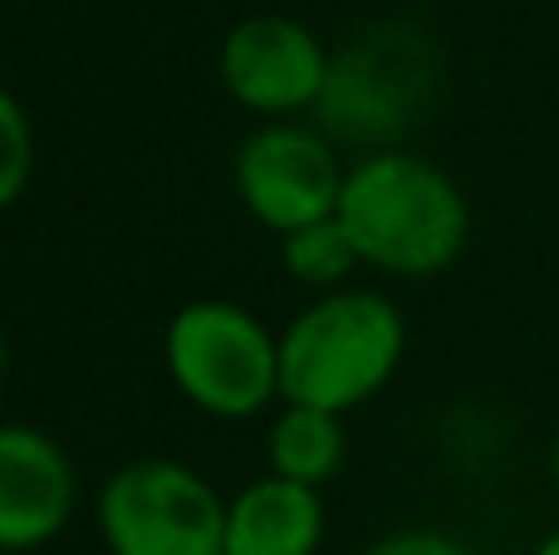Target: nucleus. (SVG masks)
<instances>
[{"label":"nucleus","instance_id":"nucleus-10","mask_svg":"<svg viewBox=\"0 0 559 555\" xmlns=\"http://www.w3.org/2000/svg\"><path fill=\"white\" fill-rule=\"evenodd\" d=\"M344 452H348L344 418L324 409H305V403H280L271 433H265V458H271L275 477L305 482L314 492L338 477Z\"/></svg>","mask_w":559,"mask_h":555},{"label":"nucleus","instance_id":"nucleus-14","mask_svg":"<svg viewBox=\"0 0 559 555\" xmlns=\"http://www.w3.org/2000/svg\"><path fill=\"white\" fill-rule=\"evenodd\" d=\"M550 482H555V492H559V428H555V438H550Z\"/></svg>","mask_w":559,"mask_h":555},{"label":"nucleus","instance_id":"nucleus-5","mask_svg":"<svg viewBox=\"0 0 559 555\" xmlns=\"http://www.w3.org/2000/svg\"><path fill=\"white\" fill-rule=\"evenodd\" d=\"M231 177L246 212L285 241V236L329 222L338 212L348 167L338 163L324 128L299 123V118H275V123H261L255 133L241 138L231 157Z\"/></svg>","mask_w":559,"mask_h":555},{"label":"nucleus","instance_id":"nucleus-6","mask_svg":"<svg viewBox=\"0 0 559 555\" xmlns=\"http://www.w3.org/2000/svg\"><path fill=\"white\" fill-rule=\"evenodd\" d=\"M216 74L236 104L275 123L319 108L334 74V55L295 15H246L241 25L226 29Z\"/></svg>","mask_w":559,"mask_h":555},{"label":"nucleus","instance_id":"nucleus-9","mask_svg":"<svg viewBox=\"0 0 559 555\" xmlns=\"http://www.w3.org/2000/svg\"><path fill=\"white\" fill-rule=\"evenodd\" d=\"M324 546V497L305 482H246L226 501V555H314Z\"/></svg>","mask_w":559,"mask_h":555},{"label":"nucleus","instance_id":"nucleus-15","mask_svg":"<svg viewBox=\"0 0 559 555\" xmlns=\"http://www.w3.org/2000/svg\"><path fill=\"white\" fill-rule=\"evenodd\" d=\"M535 555H559V531H550V536L535 546Z\"/></svg>","mask_w":559,"mask_h":555},{"label":"nucleus","instance_id":"nucleus-8","mask_svg":"<svg viewBox=\"0 0 559 555\" xmlns=\"http://www.w3.org/2000/svg\"><path fill=\"white\" fill-rule=\"evenodd\" d=\"M427 64L413 59L403 39H364L358 49L334 59L329 88L319 98V114L344 138H393L413 114L417 88L427 84Z\"/></svg>","mask_w":559,"mask_h":555},{"label":"nucleus","instance_id":"nucleus-1","mask_svg":"<svg viewBox=\"0 0 559 555\" xmlns=\"http://www.w3.org/2000/svg\"><path fill=\"white\" fill-rule=\"evenodd\" d=\"M338 226L358 251V265L383 275L427 281L456 265L472 241V202L432 163L403 147H373L344 177Z\"/></svg>","mask_w":559,"mask_h":555},{"label":"nucleus","instance_id":"nucleus-4","mask_svg":"<svg viewBox=\"0 0 559 555\" xmlns=\"http://www.w3.org/2000/svg\"><path fill=\"white\" fill-rule=\"evenodd\" d=\"M108 555H226V497L177 458H138L98 487Z\"/></svg>","mask_w":559,"mask_h":555},{"label":"nucleus","instance_id":"nucleus-3","mask_svg":"<svg viewBox=\"0 0 559 555\" xmlns=\"http://www.w3.org/2000/svg\"><path fill=\"white\" fill-rule=\"evenodd\" d=\"M167 379L212 418H255L280 403V334L236 300H187L163 334Z\"/></svg>","mask_w":559,"mask_h":555},{"label":"nucleus","instance_id":"nucleus-7","mask_svg":"<svg viewBox=\"0 0 559 555\" xmlns=\"http://www.w3.org/2000/svg\"><path fill=\"white\" fill-rule=\"evenodd\" d=\"M79 477L69 452L29 423L0 433V546L10 555L35 551L69 527Z\"/></svg>","mask_w":559,"mask_h":555},{"label":"nucleus","instance_id":"nucleus-13","mask_svg":"<svg viewBox=\"0 0 559 555\" xmlns=\"http://www.w3.org/2000/svg\"><path fill=\"white\" fill-rule=\"evenodd\" d=\"M358 555H476L466 541L447 536V531H393V536L373 541Z\"/></svg>","mask_w":559,"mask_h":555},{"label":"nucleus","instance_id":"nucleus-11","mask_svg":"<svg viewBox=\"0 0 559 555\" xmlns=\"http://www.w3.org/2000/svg\"><path fill=\"white\" fill-rule=\"evenodd\" d=\"M280 261H285V271L295 275L299 285L329 295V291H344L348 271L358 265V251H354V241H348V232L338 226V216H329V222H314V226H305V232L285 236V241H280Z\"/></svg>","mask_w":559,"mask_h":555},{"label":"nucleus","instance_id":"nucleus-2","mask_svg":"<svg viewBox=\"0 0 559 555\" xmlns=\"http://www.w3.org/2000/svg\"><path fill=\"white\" fill-rule=\"evenodd\" d=\"M403 350L407 324L383 291H329L280 330V403H305L344 418L393 383Z\"/></svg>","mask_w":559,"mask_h":555},{"label":"nucleus","instance_id":"nucleus-12","mask_svg":"<svg viewBox=\"0 0 559 555\" xmlns=\"http://www.w3.org/2000/svg\"><path fill=\"white\" fill-rule=\"evenodd\" d=\"M35 173V128L15 94H0V202L15 206Z\"/></svg>","mask_w":559,"mask_h":555}]
</instances>
